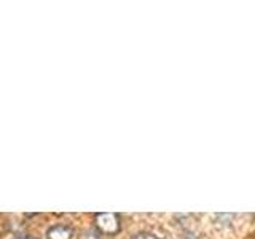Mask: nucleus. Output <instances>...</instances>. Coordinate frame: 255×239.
<instances>
[{
  "instance_id": "1",
  "label": "nucleus",
  "mask_w": 255,
  "mask_h": 239,
  "mask_svg": "<svg viewBox=\"0 0 255 239\" xmlns=\"http://www.w3.org/2000/svg\"><path fill=\"white\" fill-rule=\"evenodd\" d=\"M96 225L102 231V233L107 235H115L120 230V220L117 214H110V212H102L96 215Z\"/></svg>"
},
{
  "instance_id": "4",
  "label": "nucleus",
  "mask_w": 255,
  "mask_h": 239,
  "mask_svg": "<svg viewBox=\"0 0 255 239\" xmlns=\"http://www.w3.org/2000/svg\"><path fill=\"white\" fill-rule=\"evenodd\" d=\"M16 239H34V238H16Z\"/></svg>"
},
{
  "instance_id": "2",
  "label": "nucleus",
  "mask_w": 255,
  "mask_h": 239,
  "mask_svg": "<svg viewBox=\"0 0 255 239\" xmlns=\"http://www.w3.org/2000/svg\"><path fill=\"white\" fill-rule=\"evenodd\" d=\"M72 235H74V231H72L70 227L67 225H54L48 230L46 233V238L48 239H72Z\"/></svg>"
},
{
  "instance_id": "3",
  "label": "nucleus",
  "mask_w": 255,
  "mask_h": 239,
  "mask_svg": "<svg viewBox=\"0 0 255 239\" xmlns=\"http://www.w3.org/2000/svg\"><path fill=\"white\" fill-rule=\"evenodd\" d=\"M134 239H159V238H156V236H153V235H150V233H140V235H137V236H134Z\"/></svg>"
}]
</instances>
